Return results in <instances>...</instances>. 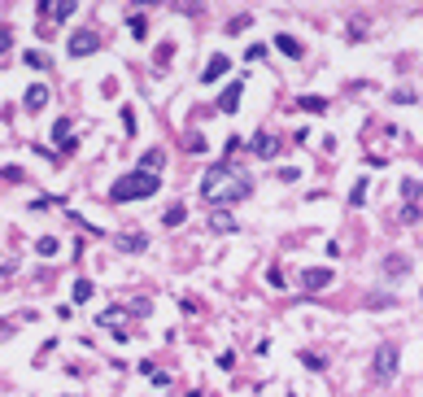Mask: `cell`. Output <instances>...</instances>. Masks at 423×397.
Masks as SVG:
<instances>
[{
	"mask_svg": "<svg viewBox=\"0 0 423 397\" xmlns=\"http://www.w3.org/2000/svg\"><path fill=\"white\" fill-rule=\"evenodd\" d=\"M249 192H254V175H249L244 166L227 162V158H222L218 166H210L205 175H201V201H210L214 210H227V206L244 201Z\"/></svg>",
	"mask_w": 423,
	"mask_h": 397,
	"instance_id": "obj_1",
	"label": "cell"
},
{
	"mask_svg": "<svg viewBox=\"0 0 423 397\" xmlns=\"http://www.w3.org/2000/svg\"><path fill=\"white\" fill-rule=\"evenodd\" d=\"M162 188V179L157 175H148V170H127V175H118L114 179V188H109V201H148Z\"/></svg>",
	"mask_w": 423,
	"mask_h": 397,
	"instance_id": "obj_2",
	"label": "cell"
},
{
	"mask_svg": "<svg viewBox=\"0 0 423 397\" xmlns=\"http://www.w3.org/2000/svg\"><path fill=\"white\" fill-rule=\"evenodd\" d=\"M397 367H402V354H397V345H393V340H380L376 362H371V376H376L380 384H388V380L397 376Z\"/></svg>",
	"mask_w": 423,
	"mask_h": 397,
	"instance_id": "obj_3",
	"label": "cell"
},
{
	"mask_svg": "<svg viewBox=\"0 0 423 397\" xmlns=\"http://www.w3.org/2000/svg\"><path fill=\"white\" fill-rule=\"evenodd\" d=\"M96 48H101V35H96L92 27H79V31L66 40V53H70V57H92Z\"/></svg>",
	"mask_w": 423,
	"mask_h": 397,
	"instance_id": "obj_4",
	"label": "cell"
},
{
	"mask_svg": "<svg viewBox=\"0 0 423 397\" xmlns=\"http://www.w3.org/2000/svg\"><path fill=\"white\" fill-rule=\"evenodd\" d=\"M332 280H336V271H328V266H306V271H302V288H306V292L328 288Z\"/></svg>",
	"mask_w": 423,
	"mask_h": 397,
	"instance_id": "obj_5",
	"label": "cell"
},
{
	"mask_svg": "<svg viewBox=\"0 0 423 397\" xmlns=\"http://www.w3.org/2000/svg\"><path fill=\"white\" fill-rule=\"evenodd\" d=\"M249 148H254V158L270 162V158L280 153V136H275V131H258V136H254V144H249Z\"/></svg>",
	"mask_w": 423,
	"mask_h": 397,
	"instance_id": "obj_6",
	"label": "cell"
},
{
	"mask_svg": "<svg viewBox=\"0 0 423 397\" xmlns=\"http://www.w3.org/2000/svg\"><path fill=\"white\" fill-rule=\"evenodd\" d=\"M240 96H244V83H227V88L218 92V109L222 114H236L240 109Z\"/></svg>",
	"mask_w": 423,
	"mask_h": 397,
	"instance_id": "obj_7",
	"label": "cell"
},
{
	"mask_svg": "<svg viewBox=\"0 0 423 397\" xmlns=\"http://www.w3.org/2000/svg\"><path fill=\"white\" fill-rule=\"evenodd\" d=\"M232 70V57H222V53H214L210 61H205V70H201V83H214V79H222V74Z\"/></svg>",
	"mask_w": 423,
	"mask_h": 397,
	"instance_id": "obj_8",
	"label": "cell"
},
{
	"mask_svg": "<svg viewBox=\"0 0 423 397\" xmlns=\"http://www.w3.org/2000/svg\"><path fill=\"white\" fill-rule=\"evenodd\" d=\"M74 13H79V9H74L70 0H61V5H40V18H44V22H70Z\"/></svg>",
	"mask_w": 423,
	"mask_h": 397,
	"instance_id": "obj_9",
	"label": "cell"
},
{
	"mask_svg": "<svg viewBox=\"0 0 423 397\" xmlns=\"http://www.w3.org/2000/svg\"><path fill=\"white\" fill-rule=\"evenodd\" d=\"M210 232H218V236H232V232H236V218H232V210H210Z\"/></svg>",
	"mask_w": 423,
	"mask_h": 397,
	"instance_id": "obj_10",
	"label": "cell"
},
{
	"mask_svg": "<svg viewBox=\"0 0 423 397\" xmlns=\"http://www.w3.org/2000/svg\"><path fill=\"white\" fill-rule=\"evenodd\" d=\"M114 244L122 254H140V249H148V236H140V232H122V236H114Z\"/></svg>",
	"mask_w": 423,
	"mask_h": 397,
	"instance_id": "obj_11",
	"label": "cell"
},
{
	"mask_svg": "<svg viewBox=\"0 0 423 397\" xmlns=\"http://www.w3.org/2000/svg\"><path fill=\"white\" fill-rule=\"evenodd\" d=\"M53 140H57L61 153H70V148H74V127H70V118H57V122H53Z\"/></svg>",
	"mask_w": 423,
	"mask_h": 397,
	"instance_id": "obj_12",
	"label": "cell"
},
{
	"mask_svg": "<svg viewBox=\"0 0 423 397\" xmlns=\"http://www.w3.org/2000/svg\"><path fill=\"white\" fill-rule=\"evenodd\" d=\"M406 271H410V258H406V254H388V258H384V275H388V280H406Z\"/></svg>",
	"mask_w": 423,
	"mask_h": 397,
	"instance_id": "obj_13",
	"label": "cell"
},
{
	"mask_svg": "<svg viewBox=\"0 0 423 397\" xmlns=\"http://www.w3.org/2000/svg\"><path fill=\"white\" fill-rule=\"evenodd\" d=\"M44 101H48V88H44V83H31V88H27V101H22V105L35 114V109H44Z\"/></svg>",
	"mask_w": 423,
	"mask_h": 397,
	"instance_id": "obj_14",
	"label": "cell"
},
{
	"mask_svg": "<svg viewBox=\"0 0 423 397\" xmlns=\"http://www.w3.org/2000/svg\"><path fill=\"white\" fill-rule=\"evenodd\" d=\"M275 48H280L284 57H302V40H292L288 31H280V35H275Z\"/></svg>",
	"mask_w": 423,
	"mask_h": 397,
	"instance_id": "obj_15",
	"label": "cell"
},
{
	"mask_svg": "<svg viewBox=\"0 0 423 397\" xmlns=\"http://www.w3.org/2000/svg\"><path fill=\"white\" fill-rule=\"evenodd\" d=\"M166 162V148H148V153L140 158V170H148V175H157V166Z\"/></svg>",
	"mask_w": 423,
	"mask_h": 397,
	"instance_id": "obj_16",
	"label": "cell"
},
{
	"mask_svg": "<svg viewBox=\"0 0 423 397\" xmlns=\"http://www.w3.org/2000/svg\"><path fill=\"white\" fill-rule=\"evenodd\" d=\"M122 314H131V306H114V310H101V314H96V324H101V328H114V324H122Z\"/></svg>",
	"mask_w": 423,
	"mask_h": 397,
	"instance_id": "obj_17",
	"label": "cell"
},
{
	"mask_svg": "<svg viewBox=\"0 0 423 397\" xmlns=\"http://www.w3.org/2000/svg\"><path fill=\"white\" fill-rule=\"evenodd\" d=\"M297 105L306 114H328V101H323V96H297Z\"/></svg>",
	"mask_w": 423,
	"mask_h": 397,
	"instance_id": "obj_18",
	"label": "cell"
},
{
	"mask_svg": "<svg viewBox=\"0 0 423 397\" xmlns=\"http://www.w3.org/2000/svg\"><path fill=\"white\" fill-rule=\"evenodd\" d=\"M402 196H406V206H415L419 196H423V184L419 179H402Z\"/></svg>",
	"mask_w": 423,
	"mask_h": 397,
	"instance_id": "obj_19",
	"label": "cell"
},
{
	"mask_svg": "<svg viewBox=\"0 0 423 397\" xmlns=\"http://www.w3.org/2000/svg\"><path fill=\"white\" fill-rule=\"evenodd\" d=\"M35 254H40V258H57V240H53V236H40V240H35Z\"/></svg>",
	"mask_w": 423,
	"mask_h": 397,
	"instance_id": "obj_20",
	"label": "cell"
},
{
	"mask_svg": "<svg viewBox=\"0 0 423 397\" xmlns=\"http://www.w3.org/2000/svg\"><path fill=\"white\" fill-rule=\"evenodd\" d=\"M184 218H188V210H184V206H170V210L162 214V223H166V227H179Z\"/></svg>",
	"mask_w": 423,
	"mask_h": 397,
	"instance_id": "obj_21",
	"label": "cell"
},
{
	"mask_svg": "<svg viewBox=\"0 0 423 397\" xmlns=\"http://www.w3.org/2000/svg\"><path fill=\"white\" fill-rule=\"evenodd\" d=\"M367 201V179H354V188H350V206H362Z\"/></svg>",
	"mask_w": 423,
	"mask_h": 397,
	"instance_id": "obj_22",
	"label": "cell"
},
{
	"mask_svg": "<svg viewBox=\"0 0 423 397\" xmlns=\"http://www.w3.org/2000/svg\"><path fill=\"white\" fill-rule=\"evenodd\" d=\"M74 302H88V297H92V280H74Z\"/></svg>",
	"mask_w": 423,
	"mask_h": 397,
	"instance_id": "obj_23",
	"label": "cell"
},
{
	"mask_svg": "<svg viewBox=\"0 0 423 397\" xmlns=\"http://www.w3.org/2000/svg\"><path fill=\"white\" fill-rule=\"evenodd\" d=\"M153 57H157V66L166 70V66H170V57H175V44H157V53H153Z\"/></svg>",
	"mask_w": 423,
	"mask_h": 397,
	"instance_id": "obj_24",
	"label": "cell"
},
{
	"mask_svg": "<svg viewBox=\"0 0 423 397\" xmlns=\"http://www.w3.org/2000/svg\"><path fill=\"white\" fill-rule=\"evenodd\" d=\"M127 27H131V35H136V40H144V35H148V22H144L140 13H131V22H127Z\"/></svg>",
	"mask_w": 423,
	"mask_h": 397,
	"instance_id": "obj_25",
	"label": "cell"
},
{
	"mask_svg": "<svg viewBox=\"0 0 423 397\" xmlns=\"http://www.w3.org/2000/svg\"><path fill=\"white\" fill-rule=\"evenodd\" d=\"M22 61H27L31 70H44V66H48V53H35V48H31V53H27V57H22Z\"/></svg>",
	"mask_w": 423,
	"mask_h": 397,
	"instance_id": "obj_26",
	"label": "cell"
},
{
	"mask_svg": "<svg viewBox=\"0 0 423 397\" xmlns=\"http://www.w3.org/2000/svg\"><path fill=\"white\" fill-rule=\"evenodd\" d=\"M393 101H397V105H415V101H419V96H415L410 88H397V92H393Z\"/></svg>",
	"mask_w": 423,
	"mask_h": 397,
	"instance_id": "obj_27",
	"label": "cell"
},
{
	"mask_svg": "<svg viewBox=\"0 0 423 397\" xmlns=\"http://www.w3.org/2000/svg\"><path fill=\"white\" fill-rule=\"evenodd\" d=\"M266 57V44H249L244 48V61H262Z\"/></svg>",
	"mask_w": 423,
	"mask_h": 397,
	"instance_id": "obj_28",
	"label": "cell"
},
{
	"mask_svg": "<svg viewBox=\"0 0 423 397\" xmlns=\"http://www.w3.org/2000/svg\"><path fill=\"white\" fill-rule=\"evenodd\" d=\"M244 27H249V13H240V18H232V22H227V35H240Z\"/></svg>",
	"mask_w": 423,
	"mask_h": 397,
	"instance_id": "obj_29",
	"label": "cell"
},
{
	"mask_svg": "<svg viewBox=\"0 0 423 397\" xmlns=\"http://www.w3.org/2000/svg\"><path fill=\"white\" fill-rule=\"evenodd\" d=\"M122 136H136V114L122 109Z\"/></svg>",
	"mask_w": 423,
	"mask_h": 397,
	"instance_id": "obj_30",
	"label": "cell"
},
{
	"mask_svg": "<svg viewBox=\"0 0 423 397\" xmlns=\"http://www.w3.org/2000/svg\"><path fill=\"white\" fill-rule=\"evenodd\" d=\"M302 362H306L310 371H323V367H328V358H318V354H302Z\"/></svg>",
	"mask_w": 423,
	"mask_h": 397,
	"instance_id": "obj_31",
	"label": "cell"
},
{
	"mask_svg": "<svg viewBox=\"0 0 423 397\" xmlns=\"http://www.w3.org/2000/svg\"><path fill=\"white\" fill-rule=\"evenodd\" d=\"M280 179H284V184H297V179H302V170H297V166H280Z\"/></svg>",
	"mask_w": 423,
	"mask_h": 397,
	"instance_id": "obj_32",
	"label": "cell"
},
{
	"mask_svg": "<svg viewBox=\"0 0 423 397\" xmlns=\"http://www.w3.org/2000/svg\"><path fill=\"white\" fill-rule=\"evenodd\" d=\"M9 48H13V35H9V27H5V31H0V53L9 57Z\"/></svg>",
	"mask_w": 423,
	"mask_h": 397,
	"instance_id": "obj_33",
	"label": "cell"
},
{
	"mask_svg": "<svg viewBox=\"0 0 423 397\" xmlns=\"http://www.w3.org/2000/svg\"><path fill=\"white\" fill-rule=\"evenodd\" d=\"M0 175H5V184H18V179H22V170H18V166H5Z\"/></svg>",
	"mask_w": 423,
	"mask_h": 397,
	"instance_id": "obj_34",
	"label": "cell"
},
{
	"mask_svg": "<svg viewBox=\"0 0 423 397\" xmlns=\"http://www.w3.org/2000/svg\"><path fill=\"white\" fill-rule=\"evenodd\" d=\"M402 223H419V206H402Z\"/></svg>",
	"mask_w": 423,
	"mask_h": 397,
	"instance_id": "obj_35",
	"label": "cell"
},
{
	"mask_svg": "<svg viewBox=\"0 0 423 397\" xmlns=\"http://www.w3.org/2000/svg\"><path fill=\"white\" fill-rule=\"evenodd\" d=\"M419 297H423V288H419Z\"/></svg>",
	"mask_w": 423,
	"mask_h": 397,
	"instance_id": "obj_36",
	"label": "cell"
}]
</instances>
